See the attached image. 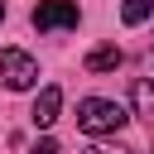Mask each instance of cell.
Returning <instances> with one entry per match:
<instances>
[{
	"mask_svg": "<svg viewBox=\"0 0 154 154\" xmlns=\"http://www.w3.org/2000/svg\"><path fill=\"white\" fill-rule=\"evenodd\" d=\"M125 120H130L125 106L120 101H106V96H87L77 106V130H87V135H116Z\"/></svg>",
	"mask_w": 154,
	"mask_h": 154,
	"instance_id": "1",
	"label": "cell"
},
{
	"mask_svg": "<svg viewBox=\"0 0 154 154\" xmlns=\"http://www.w3.org/2000/svg\"><path fill=\"white\" fill-rule=\"evenodd\" d=\"M0 82L10 91H29L38 82V63L24 53V48H0Z\"/></svg>",
	"mask_w": 154,
	"mask_h": 154,
	"instance_id": "2",
	"label": "cell"
},
{
	"mask_svg": "<svg viewBox=\"0 0 154 154\" xmlns=\"http://www.w3.org/2000/svg\"><path fill=\"white\" fill-rule=\"evenodd\" d=\"M82 14H77V5L72 0H43L38 10H34V29H72Z\"/></svg>",
	"mask_w": 154,
	"mask_h": 154,
	"instance_id": "3",
	"label": "cell"
},
{
	"mask_svg": "<svg viewBox=\"0 0 154 154\" xmlns=\"http://www.w3.org/2000/svg\"><path fill=\"white\" fill-rule=\"evenodd\" d=\"M58 111H63V87H43V91H38V101H34V111H29V120L48 130V125L58 120Z\"/></svg>",
	"mask_w": 154,
	"mask_h": 154,
	"instance_id": "4",
	"label": "cell"
},
{
	"mask_svg": "<svg viewBox=\"0 0 154 154\" xmlns=\"http://www.w3.org/2000/svg\"><path fill=\"white\" fill-rule=\"evenodd\" d=\"M130 101H135V116L154 125V77H135V87H130Z\"/></svg>",
	"mask_w": 154,
	"mask_h": 154,
	"instance_id": "5",
	"label": "cell"
},
{
	"mask_svg": "<svg viewBox=\"0 0 154 154\" xmlns=\"http://www.w3.org/2000/svg\"><path fill=\"white\" fill-rule=\"evenodd\" d=\"M120 63H125V53H120L116 43H101V48L87 53V72H116Z\"/></svg>",
	"mask_w": 154,
	"mask_h": 154,
	"instance_id": "6",
	"label": "cell"
},
{
	"mask_svg": "<svg viewBox=\"0 0 154 154\" xmlns=\"http://www.w3.org/2000/svg\"><path fill=\"white\" fill-rule=\"evenodd\" d=\"M149 14H154V0H125L120 5V19L125 24H144Z\"/></svg>",
	"mask_w": 154,
	"mask_h": 154,
	"instance_id": "7",
	"label": "cell"
},
{
	"mask_svg": "<svg viewBox=\"0 0 154 154\" xmlns=\"http://www.w3.org/2000/svg\"><path fill=\"white\" fill-rule=\"evenodd\" d=\"M29 154H58V140H48V135H43V140H38V144H34Z\"/></svg>",
	"mask_w": 154,
	"mask_h": 154,
	"instance_id": "8",
	"label": "cell"
},
{
	"mask_svg": "<svg viewBox=\"0 0 154 154\" xmlns=\"http://www.w3.org/2000/svg\"><path fill=\"white\" fill-rule=\"evenodd\" d=\"M82 154H135V149H120V144H116V149H111V144H91V149H82Z\"/></svg>",
	"mask_w": 154,
	"mask_h": 154,
	"instance_id": "9",
	"label": "cell"
},
{
	"mask_svg": "<svg viewBox=\"0 0 154 154\" xmlns=\"http://www.w3.org/2000/svg\"><path fill=\"white\" fill-rule=\"evenodd\" d=\"M0 19H5V0H0Z\"/></svg>",
	"mask_w": 154,
	"mask_h": 154,
	"instance_id": "10",
	"label": "cell"
}]
</instances>
